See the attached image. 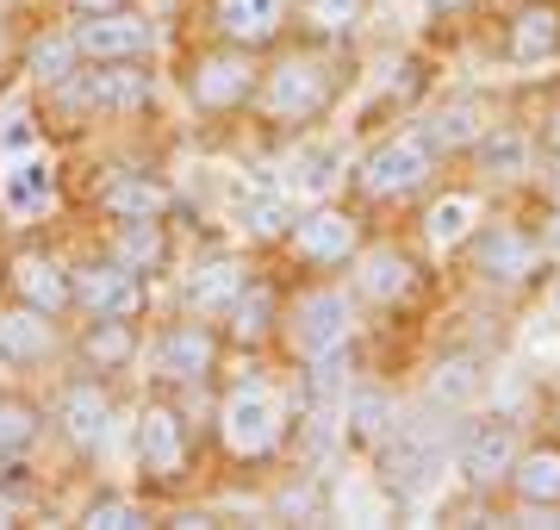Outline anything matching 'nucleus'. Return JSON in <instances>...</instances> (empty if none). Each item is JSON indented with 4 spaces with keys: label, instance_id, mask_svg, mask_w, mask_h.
<instances>
[{
    "label": "nucleus",
    "instance_id": "nucleus-4",
    "mask_svg": "<svg viewBox=\"0 0 560 530\" xmlns=\"http://www.w3.org/2000/svg\"><path fill=\"white\" fill-rule=\"evenodd\" d=\"M349 331H355V312H349V293H337V287H305L300 300L287 307V344L305 362L342 356Z\"/></svg>",
    "mask_w": 560,
    "mask_h": 530
},
{
    "label": "nucleus",
    "instance_id": "nucleus-36",
    "mask_svg": "<svg viewBox=\"0 0 560 530\" xmlns=\"http://www.w3.org/2000/svg\"><path fill=\"white\" fill-rule=\"evenodd\" d=\"M25 150H38V125L25 113H7L0 119V157H25Z\"/></svg>",
    "mask_w": 560,
    "mask_h": 530
},
{
    "label": "nucleus",
    "instance_id": "nucleus-37",
    "mask_svg": "<svg viewBox=\"0 0 560 530\" xmlns=\"http://www.w3.org/2000/svg\"><path fill=\"white\" fill-rule=\"evenodd\" d=\"M536 238H541V250H560V200L548 206V224H541Z\"/></svg>",
    "mask_w": 560,
    "mask_h": 530
},
{
    "label": "nucleus",
    "instance_id": "nucleus-7",
    "mask_svg": "<svg viewBox=\"0 0 560 530\" xmlns=\"http://www.w3.org/2000/svg\"><path fill=\"white\" fill-rule=\"evenodd\" d=\"M256 88H261V69L243 44L206 50V57L194 62V76H187V94H194V106H206V113H231V106L256 101Z\"/></svg>",
    "mask_w": 560,
    "mask_h": 530
},
{
    "label": "nucleus",
    "instance_id": "nucleus-20",
    "mask_svg": "<svg viewBox=\"0 0 560 530\" xmlns=\"http://www.w3.org/2000/svg\"><path fill=\"white\" fill-rule=\"evenodd\" d=\"M212 25L224 32V44L256 50V44L280 38V25H287V0H212Z\"/></svg>",
    "mask_w": 560,
    "mask_h": 530
},
{
    "label": "nucleus",
    "instance_id": "nucleus-33",
    "mask_svg": "<svg viewBox=\"0 0 560 530\" xmlns=\"http://www.w3.org/2000/svg\"><path fill=\"white\" fill-rule=\"evenodd\" d=\"M32 437H38V412L20 406V400H0V456L32 449Z\"/></svg>",
    "mask_w": 560,
    "mask_h": 530
},
{
    "label": "nucleus",
    "instance_id": "nucleus-40",
    "mask_svg": "<svg viewBox=\"0 0 560 530\" xmlns=\"http://www.w3.org/2000/svg\"><path fill=\"white\" fill-rule=\"evenodd\" d=\"M0 62H7V32H0Z\"/></svg>",
    "mask_w": 560,
    "mask_h": 530
},
{
    "label": "nucleus",
    "instance_id": "nucleus-38",
    "mask_svg": "<svg viewBox=\"0 0 560 530\" xmlns=\"http://www.w3.org/2000/svg\"><path fill=\"white\" fill-rule=\"evenodd\" d=\"M69 7H75L81 20H94V13H119L125 0H69Z\"/></svg>",
    "mask_w": 560,
    "mask_h": 530
},
{
    "label": "nucleus",
    "instance_id": "nucleus-3",
    "mask_svg": "<svg viewBox=\"0 0 560 530\" xmlns=\"http://www.w3.org/2000/svg\"><path fill=\"white\" fill-rule=\"evenodd\" d=\"M430 175H436L430 138H423V131H393V138H381L355 163V194L361 200H399V194L423 187Z\"/></svg>",
    "mask_w": 560,
    "mask_h": 530
},
{
    "label": "nucleus",
    "instance_id": "nucleus-10",
    "mask_svg": "<svg viewBox=\"0 0 560 530\" xmlns=\"http://www.w3.org/2000/svg\"><path fill=\"white\" fill-rule=\"evenodd\" d=\"M287 244L300 250L312 268H337V263H355L361 224H355V212H342V206H312V212L293 219Z\"/></svg>",
    "mask_w": 560,
    "mask_h": 530
},
{
    "label": "nucleus",
    "instance_id": "nucleus-39",
    "mask_svg": "<svg viewBox=\"0 0 560 530\" xmlns=\"http://www.w3.org/2000/svg\"><path fill=\"white\" fill-rule=\"evenodd\" d=\"M541 143H548V150H560V113H548V125H541Z\"/></svg>",
    "mask_w": 560,
    "mask_h": 530
},
{
    "label": "nucleus",
    "instance_id": "nucleus-24",
    "mask_svg": "<svg viewBox=\"0 0 560 530\" xmlns=\"http://www.w3.org/2000/svg\"><path fill=\"white\" fill-rule=\"evenodd\" d=\"M337 169H342V157H337L330 138L293 143V157H287V194H293V200H318L324 187L337 182Z\"/></svg>",
    "mask_w": 560,
    "mask_h": 530
},
{
    "label": "nucleus",
    "instance_id": "nucleus-35",
    "mask_svg": "<svg viewBox=\"0 0 560 530\" xmlns=\"http://www.w3.org/2000/svg\"><path fill=\"white\" fill-rule=\"evenodd\" d=\"M293 200L287 194H261V200H249V231L256 238H280V231H293Z\"/></svg>",
    "mask_w": 560,
    "mask_h": 530
},
{
    "label": "nucleus",
    "instance_id": "nucleus-15",
    "mask_svg": "<svg viewBox=\"0 0 560 530\" xmlns=\"http://www.w3.org/2000/svg\"><path fill=\"white\" fill-rule=\"evenodd\" d=\"M150 20L143 13H94V20H81L75 25V44H81V57H94V62H119V57H143L150 50Z\"/></svg>",
    "mask_w": 560,
    "mask_h": 530
},
{
    "label": "nucleus",
    "instance_id": "nucleus-31",
    "mask_svg": "<svg viewBox=\"0 0 560 530\" xmlns=\"http://www.w3.org/2000/svg\"><path fill=\"white\" fill-rule=\"evenodd\" d=\"M113 256H119L125 268H156L162 263V231H156V219H131V224H119V238H113Z\"/></svg>",
    "mask_w": 560,
    "mask_h": 530
},
{
    "label": "nucleus",
    "instance_id": "nucleus-32",
    "mask_svg": "<svg viewBox=\"0 0 560 530\" xmlns=\"http://www.w3.org/2000/svg\"><path fill=\"white\" fill-rule=\"evenodd\" d=\"M81 525L119 530V525H143V511H138V499H125V493H101V499H88V506H81Z\"/></svg>",
    "mask_w": 560,
    "mask_h": 530
},
{
    "label": "nucleus",
    "instance_id": "nucleus-13",
    "mask_svg": "<svg viewBox=\"0 0 560 530\" xmlns=\"http://www.w3.org/2000/svg\"><path fill=\"white\" fill-rule=\"evenodd\" d=\"M504 57L536 69V62H555L560 57V7L555 0H523L511 25H504Z\"/></svg>",
    "mask_w": 560,
    "mask_h": 530
},
{
    "label": "nucleus",
    "instance_id": "nucleus-22",
    "mask_svg": "<svg viewBox=\"0 0 560 530\" xmlns=\"http://www.w3.org/2000/svg\"><path fill=\"white\" fill-rule=\"evenodd\" d=\"M7 275H13V287H20L25 307L50 312V319H57L62 307H75V300H69V275H62V268L44 256V250H20V256L7 263Z\"/></svg>",
    "mask_w": 560,
    "mask_h": 530
},
{
    "label": "nucleus",
    "instance_id": "nucleus-12",
    "mask_svg": "<svg viewBox=\"0 0 560 530\" xmlns=\"http://www.w3.org/2000/svg\"><path fill=\"white\" fill-rule=\"evenodd\" d=\"M243 287H249V268H243L237 256H206V263H194V275L180 281V300H187L194 319H224V312L237 307Z\"/></svg>",
    "mask_w": 560,
    "mask_h": 530
},
{
    "label": "nucleus",
    "instance_id": "nucleus-18",
    "mask_svg": "<svg viewBox=\"0 0 560 530\" xmlns=\"http://www.w3.org/2000/svg\"><path fill=\"white\" fill-rule=\"evenodd\" d=\"M0 200L13 219H44L50 200H57V182H50V163H44L38 150H25V157H7L0 169Z\"/></svg>",
    "mask_w": 560,
    "mask_h": 530
},
{
    "label": "nucleus",
    "instance_id": "nucleus-30",
    "mask_svg": "<svg viewBox=\"0 0 560 530\" xmlns=\"http://www.w3.org/2000/svg\"><path fill=\"white\" fill-rule=\"evenodd\" d=\"M300 13L312 25V38H349L368 20V0H305Z\"/></svg>",
    "mask_w": 560,
    "mask_h": 530
},
{
    "label": "nucleus",
    "instance_id": "nucleus-29",
    "mask_svg": "<svg viewBox=\"0 0 560 530\" xmlns=\"http://www.w3.org/2000/svg\"><path fill=\"white\" fill-rule=\"evenodd\" d=\"M131 349H138V337H131V319H94V331L81 337V356H88L94 368L131 362Z\"/></svg>",
    "mask_w": 560,
    "mask_h": 530
},
{
    "label": "nucleus",
    "instance_id": "nucleus-27",
    "mask_svg": "<svg viewBox=\"0 0 560 530\" xmlns=\"http://www.w3.org/2000/svg\"><path fill=\"white\" fill-rule=\"evenodd\" d=\"M101 206H106L119 224H131V219H162V212H168V187L143 182V175H119V182L101 194Z\"/></svg>",
    "mask_w": 560,
    "mask_h": 530
},
{
    "label": "nucleus",
    "instance_id": "nucleus-6",
    "mask_svg": "<svg viewBox=\"0 0 560 530\" xmlns=\"http://www.w3.org/2000/svg\"><path fill=\"white\" fill-rule=\"evenodd\" d=\"M62 106H81V113H143L150 106V76L138 69V57L101 62V69H81V76H62L57 82Z\"/></svg>",
    "mask_w": 560,
    "mask_h": 530
},
{
    "label": "nucleus",
    "instance_id": "nucleus-25",
    "mask_svg": "<svg viewBox=\"0 0 560 530\" xmlns=\"http://www.w3.org/2000/svg\"><path fill=\"white\" fill-rule=\"evenodd\" d=\"M224 319H231V337H237V344H268V337H275V325H280V300H275V287L268 281H249L237 293V307L224 312Z\"/></svg>",
    "mask_w": 560,
    "mask_h": 530
},
{
    "label": "nucleus",
    "instance_id": "nucleus-26",
    "mask_svg": "<svg viewBox=\"0 0 560 530\" xmlns=\"http://www.w3.org/2000/svg\"><path fill=\"white\" fill-rule=\"evenodd\" d=\"M418 131L430 138V150L442 157V150H474L480 131H486V119H480V106H474V101H448V106H436Z\"/></svg>",
    "mask_w": 560,
    "mask_h": 530
},
{
    "label": "nucleus",
    "instance_id": "nucleus-34",
    "mask_svg": "<svg viewBox=\"0 0 560 530\" xmlns=\"http://www.w3.org/2000/svg\"><path fill=\"white\" fill-rule=\"evenodd\" d=\"M355 430H361V443H386V437H393V400H386V393H361L355 400Z\"/></svg>",
    "mask_w": 560,
    "mask_h": 530
},
{
    "label": "nucleus",
    "instance_id": "nucleus-2",
    "mask_svg": "<svg viewBox=\"0 0 560 530\" xmlns=\"http://www.w3.org/2000/svg\"><path fill=\"white\" fill-rule=\"evenodd\" d=\"M256 101L268 125H312L324 106L337 101V69L318 50H287L275 69H261Z\"/></svg>",
    "mask_w": 560,
    "mask_h": 530
},
{
    "label": "nucleus",
    "instance_id": "nucleus-23",
    "mask_svg": "<svg viewBox=\"0 0 560 530\" xmlns=\"http://www.w3.org/2000/svg\"><path fill=\"white\" fill-rule=\"evenodd\" d=\"M62 430H69V443L81 449H101L106 430H113V400H106L101 381H75V388L62 393Z\"/></svg>",
    "mask_w": 560,
    "mask_h": 530
},
{
    "label": "nucleus",
    "instance_id": "nucleus-16",
    "mask_svg": "<svg viewBox=\"0 0 560 530\" xmlns=\"http://www.w3.org/2000/svg\"><path fill=\"white\" fill-rule=\"evenodd\" d=\"M138 462L150 474H175L187 462V425H180V412L168 400H150L138 412Z\"/></svg>",
    "mask_w": 560,
    "mask_h": 530
},
{
    "label": "nucleus",
    "instance_id": "nucleus-19",
    "mask_svg": "<svg viewBox=\"0 0 560 530\" xmlns=\"http://www.w3.org/2000/svg\"><path fill=\"white\" fill-rule=\"evenodd\" d=\"M480 219H486L480 194L448 187V194H436V200L423 206V244H430V250H460L474 231H480Z\"/></svg>",
    "mask_w": 560,
    "mask_h": 530
},
{
    "label": "nucleus",
    "instance_id": "nucleus-5",
    "mask_svg": "<svg viewBox=\"0 0 560 530\" xmlns=\"http://www.w3.org/2000/svg\"><path fill=\"white\" fill-rule=\"evenodd\" d=\"M467 256H474V275L492 287H523L541 268V238L517 219H480V231L467 238Z\"/></svg>",
    "mask_w": 560,
    "mask_h": 530
},
{
    "label": "nucleus",
    "instance_id": "nucleus-14",
    "mask_svg": "<svg viewBox=\"0 0 560 530\" xmlns=\"http://www.w3.org/2000/svg\"><path fill=\"white\" fill-rule=\"evenodd\" d=\"M504 487L523 511H560V443H523Z\"/></svg>",
    "mask_w": 560,
    "mask_h": 530
},
{
    "label": "nucleus",
    "instance_id": "nucleus-21",
    "mask_svg": "<svg viewBox=\"0 0 560 530\" xmlns=\"http://www.w3.org/2000/svg\"><path fill=\"white\" fill-rule=\"evenodd\" d=\"M57 349V325H50V312L38 307H13V312H0V362H13V368H32L44 362Z\"/></svg>",
    "mask_w": 560,
    "mask_h": 530
},
{
    "label": "nucleus",
    "instance_id": "nucleus-1",
    "mask_svg": "<svg viewBox=\"0 0 560 530\" xmlns=\"http://www.w3.org/2000/svg\"><path fill=\"white\" fill-rule=\"evenodd\" d=\"M293 425V412H287V393L275 381H261V375H243L237 388L224 393L219 406V443L237 456V462H261V456H275L280 437Z\"/></svg>",
    "mask_w": 560,
    "mask_h": 530
},
{
    "label": "nucleus",
    "instance_id": "nucleus-17",
    "mask_svg": "<svg viewBox=\"0 0 560 530\" xmlns=\"http://www.w3.org/2000/svg\"><path fill=\"white\" fill-rule=\"evenodd\" d=\"M219 362V344L206 325H168L156 337V375L162 381H206Z\"/></svg>",
    "mask_w": 560,
    "mask_h": 530
},
{
    "label": "nucleus",
    "instance_id": "nucleus-28",
    "mask_svg": "<svg viewBox=\"0 0 560 530\" xmlns=\"http://www.w3.org/2000/svg\"><path fill=\"white\" fill-rule=\"evenodd\" d=\"M75 57H81L75 32H44V38L25 50V76L44 82V88H57L62 76H75Z\"/></svg>",
    "mask_w": 560,
    "mask_h": 530
},
{
    "label": "nucleus",
    "instance_id": "nucleus-9",
    "mask_svg": "<svg viewBox=\"0 0 560 530\" xmlns=\"http://www.w3.org/2000/svg\"><path fill=\"white\" fill-rule=\"evenodd\" d=\"M69 300L88 319H138L143 281H138V268H125L119 256H101V263H81L69 275Z\"/></svg>",
    "mask_w": 560,
    "mask_h": 530
},
{
    "label": "nucleus",
    "instance_id": "nucleus-8",
    "mask_svg": "<svg viewBox=\"0 0 560 530\" xmlns=\"http://www.w3.org/2000/svg\"><path fill=\"white\" fill-rule=\"evenodd\" d=\"M517 425L511 418H499V412H486V418H474V425L460 430L455 443V462H460V481L467 487H504V474H511V462H517Z\"/></svg>",
    "mask_w": 560,
    "mask_h": 530
},
{
    "label": "nucleus",
    "instance_id": "nucleus-11",
    "mask_svg": "<svg viewBox=\"0 0 560 530\" xmlns=\"http://www.w3.org/2000/svg\"><path fill=\"white\" fill-rule=\"evenodd\" d=\"M418 287V268H411V256H405L399 244H361L355 250V300H368V307H399L405 293Z\"/></svg>",
    "mask_w": 560,
    "mask_h": 530
}]
</instances>
